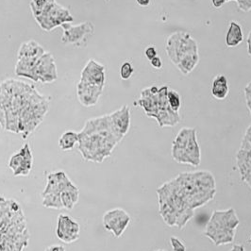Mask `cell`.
<instances>
[{"label":"cell","mask_w":251,"mask_h":251,"mask_svg":"<svg viewBox=\"0 0 251 251\" xmlns=\"http://www.w3.org/2000/svg\"><path fill=\"white\" fill-rule=\"evenodd\" d=\"M239 223L240 221L234 209L215 211L207 225L205 234L216 246L226 245L233 242Z\"/></svg>","instance_id":"obj_5"},{"label":"cell","mask_w":251,"mask_h":251,"mask_svg":"<svg viewBox=\"0 0 251 251\" xmlns=\"http://www.w3.org/2000/svg\"><path fill=\"white\" fill-rule=\"evenodd\" d=\"M57 78L58 71L54 57L50 52H45V54L41 56L36 62L30 80L34 82L51 83Z\"/></svg>","instance_id":"obj_9"},{"label":"cell","mask_w":251,"mask_h":251,"mask_svg":"<svg viewBox=\"0 0 251 251\" xmlns=\"http://www.w3.org/2000/svg\"><path fill=\"white\" fill-rule=\"evenodd\" d=\"M105 1H106V2H109V1H110V0H105Z\"/></svg>","instance_id":"obj_39"},{"label":"cell","mask_w":251,"mask_h":251,"mask_svg":"<svg viewBox=\"0 0 251 251\" xmlns=\"http://www.w3.org/2000/svg\"><path fill=\"white\" fill-rule=\"evenodd\" d=\"M44 98L37 90L19 80L8 79L0 84V125L3 129L19 133V117L32 103Z\"/></svg>","instance_id":"obj_2"},{"label":"cell","mask_w":251,"mask_h":251,"mask_svg":"<svg viewBox=\"0 0 251 251\" xmlns=\"http://www.w3.org/2000/svg\"><path fill=\"white\" fill-rule=\"evenodd\" d=\"M73 182L69 179L63 171L50 173L48 175V184L44 190L42 196L48 194H60L70 186Z\"/></svg>","instance_id":"obj_16"},{"label":"cell","mask_w":251,"mask_h":251,"mask_svg":"<svg viewBox=\"0 0 251 251\" xmlns=\"http://www.w3.org/2000/svg\"><path fill=\"white\" fill-rule=\"evenodd\" d=\"M145 56L147 57V59L149 61H151L153 58L157 57V50L155 49V47H149L146 49L145 50Z\"/></svg>","instance_id":"obj_32"},{"label":"cell","mask_w":251,"mask_h":251,"mask_svg":"<svg viewBox=\"0 0 251 251\" xmlns=\"http://www.w3.org/2000/svg\"><path fill=\"white\" fill-rule=\"evenodd\" d=\"M79 198V191L74 183L68 186L61 193V199L63 201V209L68 211L73 210L75 204L78 201Z\"/></svg>","instance_id":"obj_21"},{"label":"cell","mask_w":251,"mask_h":251,"mask_svg":"<svg viewBox=\"0 0 251 251\" xmlns=\"http://www.w3.org/2000/svg\"><path fill=\"white\" fill-rule=\"evenodd\" d=\"M130 223V216L125 210L116 208L106 212L103 215V225L108 230L113 232L115 237H120Z\"/></svg>","instance_id":"obj_10"},{"label":"cell","mask_w":251,"mask_h":251,"mask_svg":"<svg viewBox=\"0 0 251 251\" xmlns=\"http://www.w3.org/2000/svg\"><path fill=\"white\" fill-rule=\"evenodd\" d=\"M38 59H25V58L18 59V62L16 63L15 70H14L15 75L31 79L32 71Z\"/></svg>","instance_id":"obj_22"},{"label":"cell","mask_w":251,"mask_h":251,"mask_svg":"<svg viewBox=\"0 0 251 251\" xmlns=\"http://www.w3.org/2000/svg\"><path fill=\"white\" fill-rule=\"evenodd\" d=\"M200 63V55L199 52L189 54L186 57H184L179 63L176 64L177 69L183 74L188 75L190 74Z\"/></svg>","instance_id":"obj_23"},{"label":"cell","mask_w":251,"mask_h":251,"mask_svg":"<svg viewBox=\"0 0 251 251\" xmlns=\"http://www.w3.org/2000/svg\"><path fill=\"white\" fill-rule=\"evenodd\" d=\"M227 0H212V4L215 9H220L224 6Z\"/></svg>","instance_id":"obj_34"},{"label":"cell","mask_w":251,"mask_h":251,"mask_svg":"<svg viewBox=\"0 0 251 251\" xmlns=\"http://www.w3.org/2000/svg\"><path fill=\"white\" fill-rule=\"evenodd\" d=\"M136 2L141 7H148L151 4V0H136Z\"/></svg>","instance_id":"obj_36"},{"label":"cell","mask_w":251,"mask_h":251,"mask_svg":"<svg viewBox=\"0 0 251 251\" xmlns=\"http://www.w3.org/2000/svg\"><path fill=\"white\" fill-rule=\"evenodd\" d=\"M250 241H251V240H250Z\"/></svg>","instance_id":"obj_41"},{"label":"cell","mask_w":251,"mask_h":251,"mask_svg":"<svg viewBox=\"0 0 251 251\" xmlns=\"http://www.w3.org/2000/svg\"><path fill=\"white\" fill-rule=\"evenodd\" d=\"M184 150L187 152L189 157L191 158V160L193 162V166H199L201 164V149H200V145H199L198 138H197V130L195 128L193 129V131L191 133L188 143Z\"/></svg>","instance_id":"obj_19"},{"label":"cell","mask_w":251,"mask_h":251,"mask_svg":"<svg viewBox=\"0 0 251 251\" xmlns=\"http://www.w3.org/2000/svg\"><path fill=\"white\" fill-rule=\"evenodd\" d=\"M55 1L56 0H31L29 7L34 18L44 13Z\"/></svg>","instance_id":"obj_26"},{"label":"cell","mask_w":251,"mask_h":251,"mask_svg":"<svg viewBox=\"0 0 251 251\" xmlns=\"http://www.w3.org/2000/svg\"><path fill=\"white\" fill-rule=\"evenodd\" d=\"M244 40L242 27L237 22L231 21L226 35V45L228 48H235Z\"/></svg>","instance_id":"obj_20"},{"label":"cell","mask_w":251,"mask_h":251,"mask_svg":"<svg viewBox=\"0 0 251 251\" xmlns=\"http://www.w3.org/2000/svg\"><path fill=\"white\" fill-rule=\"evenodd\" d=\"M45 50L37 42L31 40L21 45L18 50V59H39L45 54Z\"/></svg>","instance_id":"obj_17"},{"label":"cell","mask_w":251,"mask_h":251,"mask_svg":"<svg viewBox=\"0 0 251 251\" xmlns=\"http://www.w3.org/2000/svg\"><path fill=\"white\" fill-rule=\"evenodd\" d=\"M106 81L105 66L91 59L81 71L80 82L104 87Z\"/></svg>","instance_id":"obj_13"},{"label":"cell","mask_w":251,"mask_h":251,"mask_svg":"<svg viewBox=\"0 0 251 251\" xmlns=\"http://www.w3.org/2000/svg\"><path fill=\"white\" fill-rule=\"evenodd\" d=\"M170 243L172 246V249L174 251H186V248L184 246V244L176 237H170Z\"/></svg>","instance_id":"obj_29"},{"label":"cell","mask_w":251,"mask_h":251,"mask_svg":"<svg viewBox=\"0 0 251 251\" xmlns=\"http://www.w3.org/2000/svg\"><path fill=\"white\" fill-rule=\"evenodd\" d=\"M46 251H65V249L63 246H51L49 247Z\"/></svg>","instance_id":"obj_35"},{"label":"cell","mask_w":251,"mask_h":251,"mask_svg":"<svg viewBox=\"0 0 251 251\" xmlns=\"http://www.w3.org/2000/svg\"><path fill=\"white\" fill-rule=\"evenodd\" d=\"M33 156L30 147L25 146L15 154H13L9 161V167L15 176H27L32 169Z\"/></svg>","instance_id":"obj_11"},{"label":"cell","mask_w":251,"mask_h":251,"mask_svg":"<svg viewBox=\"0 0 251 251\" xmlns=\"http://www.w3.org/2000/svg\"><path fill=\"white\" fill-rule=\"evenodd\" d=\"M80 226L69 215L61 214L58 217L56 234L58 239L65 244H71L79 238Z\"/></svg>","instance_id":"obj_12"},{"label":"cell","mask_w":251,"mask_h":251,"mask_svg":"<svg viewBox=\"0 0 251 251\" xmlns=\"http://www.w3.org/2000/svg\"><path fill=\"white\" fill-rule=\"evenodd\" d=\"M134 72V68L129 62H125L120 67V77L123 80H127L131 77Z\"/></svg>","instance_id":"obj_28"},{"label":"cell","mask_w":251,"mask_h":251,"mask_svg":"<svg viewBox=\"0 0 251 251\" xmlns=\"http://www.w3.org/2000/svg\"><path fill=\"white\" fill-rule=\"evenodd\" d=\"M247 43H248V52H249V55L251 56V30L249 32Z\"/></svg>","instance_id":"obj_37"},{"label":"cell","mask_w":251,"mask_h":251,"mask_svg":"<svg viewBox=\"0 0 251 251\" xmlns=\"http://www.w3.org/2000/svg\"><path fill=\"white\" fill-rule=\"evenodd\" d=\"M227 1H230V0H227Z\"/></svg>","instance_id":"obj_42"},{"label":"cell","mask_w":251,"mask_h":251,"mask_svg":"<svg viewBox=\"0 0 251 251\" xmlns=\"http://www.w3.org/2000/svg\"><path fill=\"white\" fill-rule=\"evenodd\" d=\"M103 88L104 87L79 81L76 86V95L78 101L81 105L85 107L95 106L99 102L103 92Z\"/></svg>","instance_id":"obj_14"},{"label":"cell","mask_w":251,"mask_h":251,"mask_svg":"<svg viewBox=\"0 0 251 251\" xmlns=\"http://www.w3.org/2000/svg\"><path fill=\"white\" fill-rule=\"evenodd\" d=\"M249 84H250V85H251V82H249Z\"/></svg>","instance_id":"obj_40"},{"label":"cell","mask_w":251,"mask_h":251,"mask_svg":"<svg viewBox=\"0 0 251 251\" xmlns=\"http://www.w3.org/2000/svg\"><path fill=\"white\" fill-rule=\"evenodd\" d=\"M61 26L63 29L62 43L63 45H73L75 47L86 45L95 29L94 25L88 21L75 25H71V23H65Z\"/></svg>","instance_id":"obj_8"},{"label":"cell","mask_w":251,"mask_h":251,"mask_svg":"<svg viewBox=\"0 0 251 251\" xmlns=\"http://www.w3.org/2000/svg\"><path fill=\"white\" fill-rule=\"evenodd\" d=\"M244 92H245V97H246V101H247V106L250 110L251 115V86L250 84H248L246 86Z\"/></svg>","instance_id":"obj_31"},{"label":"cell","mask_w":251,"mask_h":251,"mask_svg":"<svg viewBox=\"0 0 251 251\" xmlns=\"http://www.w3.org/2000/svg\"><path fill=\"white\" fill-rule=\"evenodd\" d=\"M238 4L239 9L243 12H249L251 10V0H235Z\"/></svg>","instance_id":"obj_30"},{"label":"cell","mask_w":251,"mask_h":251,"mask_svg":"<svg viewBox=\"0 0 251 251\" xmlns=\"http://www.w3.org/2000/svg\"><path fill=\"white\" fill-rule=\"evenodd\" d=\"M28 236L20 205L0 197V251H23Z\"/></svg>","instance_id":"obj_3"},{"label":"cell","mask_w":251,"mask_h":251,"mask_svg":"<svg viewBox=\"0 0 251 251\" xmlns=\"http://www.w3.org/2000/svg\"><path fill=\"white\" fill-rule=\"evenodd\" d=\"M121 140L113 129L110 114H106L86 121L78 132L77 149L84 160L102 163Z\"/></svg>","instance_id":"obj_1"},{"label":"cell","mask_w":251,"mask_h":251,"mask_svg":"<svg viewBox=\"0 0 251 251\" xmlns=\"http://www.w3.org/2000/svg\"><path fill=\"white\" fill-rule=\"evenodd\" d=\"M165 50L170 61L176 65L189 54L199 52L197 41L187 32L176 31L166 42Z\"/></svg>","instance_id":"obj_6"},{"label":"cell","mask_w":251,"mask_h":251,"mask_svg":"<svg viewBox=\"0 0 251 251\" xmlns=\"http://www.w3.org/2000/svg\"><path fill=\"white\" fill-rule=\"evenodd\" d=\"M151 62V64L152 65V67H154L155 69H161L162 67H163V61H162V59L160 58V57H155V58H153Z\"/></svg>","instance_id":"obj_33"},{"label":"cell","mask_w":251,"mask_h":251,"mask_svg":"<svg viewBox=\"0 0 251 251\" xmlns=\"http://www.w3.org/2000/svg\"><path fill=\"white\" fill-rule=\"evenodd\" d=\"M40 27L46 31H50L52 29L74 21V17L68 9L58 4L56 1L37 17H35Z\"/></svg>","instance_id":"obj_7"},{"label":"cell","mask_w":251,"mask_h":251,"mask_svg":"<svg viewBox=\"0 0 251 251\" xmlns=\"http://www.w3.org/2000/svg\"><path fill=\"white\" fill-rule=\"evenodd\" d=\"M229 251H246L245 248L243 246H239V245H235L232 247V249Z\"/></svg>","instance_id":"obj_38"},{"label":"cell","mask_w":251,"mask_h":251,"mask_svg":"<svg viewBox=\"0 0 251 251\" xmlns=\"http://www.w3.org/2000/svg\"><path fill=\"white\" fill-rule=\"evenodd\" d=\"M167 100L172 111L178 113L181 106V99L179 94L175 90H168Z\"/></svg>","instance_id":"obj_27"},{"label":"cell","mask_w":251,"mask_h":251,"mask_svg":"<svg viewBox=\"0 0 251 251\" xmlns=\"http://www.w3.org/2000/svg\"><path fill=\"white\" fill-rule=\"evenodd\" d=\"M42 197H43L42 204L44 207L50 208V209H55V210L63 209V201L60 194H48Z\"/></svg>","instance_id":"obj_25"},{"label":"cell","mask_w":251,"mask_h":251,"mask_svg":"<svg viewBox=\"0 0 251 251\" xmlns=\"http://www.w3.org/2000/svg\"><path fill=\"white\" fill-rule=\"evenodd\" d=\"M78 143V133L73 130H67L63 132L59 140V147L63 151L73 150Z\"/></svg>","instance_id":"obj_24"},{"label":"cell","mask_w":251,"mask_h":251,"mask_svg":"<svg viewBox=\"0 0 251 251\" xmlns=\"http://www.w3.org/2000/svg\"><path fill=\"white\" fill-rule=\"evenodd\" d=\"M112 125L115 133L121 139L124 138L130 126V110L128 106H123L121 109L110 114Z\"/></svg>","instance_id":"obj_15"},{"label":"cell","mask_w":251,"mask_h":251,"mask_svg":"<svg viewBox=\"0 0 251 251\" xmlns=\"http://www.w3.org/2000/svg\"><path fill=\"white\" fill-rule=\"evenodd\" d=\"M229 93L228 81L226 75H217L214 76L212 87V95L214 99L222 100H225Z\"/></svg>","instance_id":"obj_18"},{"label":"cell","mask_w":251,"mask_h":251,"mask_svg":"<svg viewBox=\"0 0 251 251\" xmlns=\"http://www.w3.org/2000/svg\"><path fill=\"white\" fill-rule=\"evenodd\" d=\"M168 90L167 86L161 88L152 86L144 89L141 93V99L137 102L146 114L149 117L155 118L160 126H173L180 120L178 113L172 111L168 104Z\"/></svg>","instance_id":"obj_4"}]
</instances>
